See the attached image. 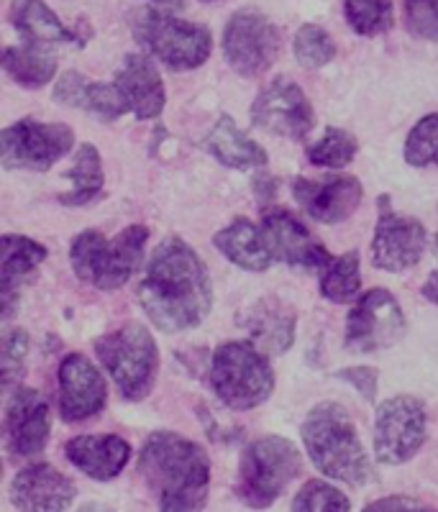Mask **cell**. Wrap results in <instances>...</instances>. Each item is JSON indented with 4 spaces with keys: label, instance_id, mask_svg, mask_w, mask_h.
<instances>
[{
    "label": "cell",
    "instance_id": "obj_35",
    "mask_svg": "<svg viewBox=\"0 0 438 512\" xmlns=\"http://www.w3.org/2000/svg\"><path fill=\"white\" fill-rule=\"evenodd\" d=\"M292 510H333V512H346L351 510L349 497L341 492V489L331 487L328 482H321V479H310L308 484H303L295 500H292Z\"/></svg>",
    "mask_w": 438,
    "mask_h": 512
},
{
    "label": "cell",
    "instance_id": "obj_9",
    "mask_svg": "<svg viewBox=\"0 0 438 512\" xmlns=\"http://www.w3.org/2000/svg\"><path fill=\"white\" fill-rule=\"evenodd\" d=\"M280 47V29L252 8L236 11L223 29V54L241 77L264 75L280 57Z\"/></svg>",
    "mask_w": 438,
    "mask_h": 512
},
{
    "label": "cell",
    "instance_id": "obj_38",
    "mask_svg": "<svg viewBox=\"0 0 438 512\" xmlns=\"http://www.w3.org/2000/svg\"><path fill=\"white\" fill-rule=\"evenodd\" d=\"M336 377L344 379V382H349L351 387H357V392L364 397V400L374 402V397H377V369L349 367V369H341V372H336Z\"/></svg>",
    "mask_w": 438,
    "mask_h": 512
},
{
    "label": "cell",
    "instance_id": "obj_28",
    "mask_svg": "<svg viewBox=\"0 0 438 512\" xmlns=\"http://www.w3.org/2000/svg\"><path fill=\"white\" fill-rule=\"evenodd\" d=\"M11 24L16 26L18 34L26 36V41H34V44L49 47V44H65L75 39V34L49 11L44 0H13Z\"/></svg>",
    "mask_w": 438,
    "mask_h": 512
},
{
    "label": "cell",
    "instance_id": "obj_1",
    "mask_svg": "<svg viewBox=\"0 0 438 512\" xmlns=\"http://www.w3.org/2000/svg\"><path fill=\"white\" fill-rule=\"evenodd\" d=\"M141 310L164 333L200 326L213 308L211 277L190 244L167 239L157 246L139 282Z\"/></svg>",
    "mask_w": 438,
    "mask_h": 512
},
{
    "label": "cell",
    "instance_id": "obj_20",
    "mask_svg": "<svg viewBox=\"0 0 438 512\" xmlns=\"http://www.w3.org/2000/svg\"><path fill=\"white\" fill-rule=\"evenodd\" d=\"M47 246L39 241L6 233L0 239V297H3V320H11L18 300H21V287L29 285L36 277V269L47 259Z\"/></svg>",
    "mask_w": 438,
    "mask_h": 512
},
{
    "label": "cell",
    "instance_id": "obj_11",
    "mask_svg": "<svg viewBox=\"0 0 438 512\" xmlns=\"http://www.w3.org/2000/svg\"><path fill=\"white\" fill-rule=\"evenodd\" d=\"M75 144V134L65 123H41L34 118L13 123L0 134V157L6 169L47 172Z\"/></svg>",
    "mask_w": 438,
    "mask_h": 512
},
{
    "label": "cell",
    "instance_id": "obj_42",
    "mask_svg": "<svg viewBox=\"0 0 438 512\" xmlns=\"http://www.w3.org/2000/svg\"><path fill=\"white\" fill-rule=\"evenodd\" d=\"M433 246H436V251H438V233H436V239H433Z\"/></svg>",
    "mask_w": 438,
    "mask_h": 512
},
{
    "label": "cell",
    "instance_id": "obj_41",
    "mask_svg": "<svg viewBox=\"0 0 438 512\" xmlns=\"http://www.w3.org/2000/svg\"><path fill=\"white\" fill-rule=\"evenodd\" d=\"M152 3H157L162 8H172V11H182L185 8V0H152Z\"/></svg>",
    "mask_w": 438,
    "mask_h": 512
},
{
    "label": "cell",
    "instance_id": "obj_5",
    "mask_svg": "<svg viewBox=\"0 0 438 512\" xmlns=\"http://www.w3.org/2000/svg\"><path fill=\"white\" fill-rule=\"evenodd\" d=\"M269 354L249 341H226L213 351L211 387L231 410H254L275 392Z\"/></svg>",
    "mask_w": 438,
    "mask_h": 512
},
{
    "label": "cell",
    "instance_id": "obj_36",
    "mask_svg": "<svg viewBox=\"0 0 438 512\" xmlns=\"http://www.w3.org/2000/svg\"><path fill=\"white\" fill-rule=\"evenodd\" d=\"M29 354V333L24 328H11L3 333V346H0V364H3V387L13 390L16 382L24 377V361Z\"/></svg>",
    "mask_w": 438,
    "mask_h": 512
},
{
    "label": "cell",
    "instance_id": "obj_19",
    "mask_svg": "<svg viewBox=\"0 0 438 512\" xmlns=\"http://www.w3.org/2000/svg\"><path fill=\"white\" fill-rule=\"evenodd\" d=\"M11 502L18 510H67L75 502L77 487L70 477L57 472L52 464L26 466L13 477Z\"/></svg>",
    "mask_w": 438,
    "mask_h": 512
},
{
    "label": "cell",
    "instance_id": "obj_32",
    "mask_svg": "<svg viewBox=\"0 0 438 512\" xmlns=\"http://www.w3.org/2000/svg\"><path fill=\"white\" fill-rule=\"evenodd\" d=\"M344 13L359 36H380L392 29V0H344Z\"/></svg>",
    "mask_w": 438,
    "mask_h": 512
},
{
    "label": "cell",
    "instance_id": "obj_14",
    "mask_svg": "<svg viewBox=\"0 0 438 512\" xmlns=\"http://www.w3.org/2000/svg\"><path fill=\"white\" fill-rule=\"evenodd\" d=\"M426 251V228L415 218L400 216L380 198V221L374 228L372 262L385 272H405L421 262Z\"/></svg>",
    "mask_w": 438,
    "mask_h": 512
},
{
    "label": "cell",
    "instance_id": "obj_27",
    "mask_svg": "<svg viewBox=\"0 0 438 512\" xmlns=\"http://www.w3.org/2000/svg\"><path fill=\"white\" fill-rule=\"evenodd\" d=\"M3 70L21 88L39 90L57 75V57L49 52L47 44L29 41L26 47H6Z\"/></svg>",
    "mask_w": 438,
    "mask_h": 512
},
{
    "label": "cell",
    "instance_id": "obj_39",
    "mask_svg": "<svg viewBox=\"0 0 438 512\" xmlns=\"http://www.w3.org/2000/svg\"><path fill=\"white\" fill-rule=\"evenodd\" d=\"M367 510H428V505L421 500H415V497H382L377 502H369Z\"/></svg>",
    "mask_w": 438,
    "mask_h": 512
},
{
    "label": "cell",
    "instance_id": "obj_13",
    "mask_svg": "<svg viewBox=\"0 0 438 512\" xmlns=\"http://www.w3.org/2000/svg\"><path fill=\"white\" fill-rule=\"evenodd\" d=\"M252 121L269 134L303 141L316 126V113L298 82H292L290 77H275L254 100Z\"/></svg>",
    "mask_w": 438,
    "mask_h": 512
},
{
    "label": "cell",
    "instance_id": "obj_12",
    "mask_svg": "<svg viewBox=\"0 0 438 512\" xmlns=\"http://www.w3.org/2000/svg\"><path fill=\"white\" fill-rule=\"evenodd\" d=\"M408 333V320L398 297L387 290H369L346 315V346L359 354L392 349Z\"/></svg>",
    "mask_w": 438,
    "mask_h": 512
},
{
    "label": "cell",
    "instance_id": "obj_8",
    "mask_svg": "<svg viewBox=\"0 0 438 512\" xmlns=\"http://www.w3.org/2000/svg\"><path fill=\"white\" fill-rule=\"evenodd\" d=\"M303 459L295 443L280 436L257 438L244 448L236 479V495L254 510L275 505L287 484L298 477Z\"/></svg>",
    "mask_w": 438,
    "mask_h": 512
},
{
    "label": "cell",
    "instance_id": "obj_26",
    "mask_svg": "<svg viewBox=\"0 0 438 512\" xmlns=\"http://www.w3.org/2000/svg\"><path fill=\"white\" fill-rule=\"evenodd\" d=\"M205 146H208V152H211L223 167L241 169V172L254 167H264V164L269 162L267 152H264L257 141L249 139V136L236 126L231 116L218 118V123L213 126L208 139H205Z\"/></svg>",
    "mask_w": 438,
    "mask_h": 512
},
{
    "label": "cell",
    "instance_id": "obj_16",
    "mask_svg": "<svg viewBox=\"0 0 438 512\" xmlns=\"http://www.w3.org/2000/svg\"><path fill=\"white\" fill-rule=\"evenodd\" d=\"M52 433V415L44 397L31 387H16L6 408V448L16 459L41 454Z\"/></svg>",
    "mask_w": 438,
    "mask_h": 512
},
{
    "label": "cell",
    "instance_id": "obj_23",
    "mask_svg": "<svg viewBox=\"0 0 438 512\" xmlns=\"http://www.w3.org/2000/svg\"><path fill=\"white\" fill-rule=\"evenodd\" d=\"M295 323H298V315H295L292 305L280 297L269 295L246 310L241 328L249 331L252 341L264 354L280 356L295 344Z\"/></svg>",
    "mask_w": 438,
    "mask_h": 512
},
{
    "label": "cell",
    "instance_id": "obj_15",
    "mask_svg": "<svg viewBox=\"0 0 438 512\" xmlns=\"http://www.w3.org/2000/svg\"><path fill=\"white\" fill-rule=\"evenodd\" d=\"M59 415L67 423H80L106 408L108 384L93 361L82 354L65 356L59 367Z\"/></svg>",
    "mask_w": 438,
    "mask_h": 512
},
{
    "label": "cell",
    "instance_id": "obj_40",
    "mask_svg": "<svg viewBox=\"0 0 438 512\" xmlns=\"http://www.w3.org/2000/svg\"><path fill=\"white\" fill-rule=\"evenodd\" d=\"M423 295H426L431 303L438 305V272H433L426 280V285H423Z\"/></svg>",
    "mask_w": 438,
    "mask_h": 512
},
{
    "label": "cell",
    "instance_id": "obj_33",
    "mask_svg": "<svg viewBox=\"0 0 438 512\" xmlns=\"http://www.w3.org/2000/svg\"><path fill=\"white\" fill-rule=\"evenodd\" d=\"M336 57V44L331 34L316 24H308L295 36V59L305 70H321Z\"/></svg>",
    "mask_w": 438,
    "mask_h": 512
},
{
    "label": "cell",
    "instance_id": "obj_22",
    "mask_svg": "<svg viewBox=\"0 0 438 512\" xmlns=\"http://www.w3.org/2000/svg\"><path fill=\"white\" fill-rule=\"evenodd\" d=\"M65 456L82 474L95 482H111L126 469L131 459V446L116 433L106 436H75L67 441Z\"/></svg>",
    "mask_w": 438,
    "mask_h": 512
},
{
    "label": "cell",
    "instance_id": "obj_21",
    "mask_svg": "<svg viewBox=\"0 0 438 512\" xmlns=\"http://www.w3.org/2000/svg\"><path fill=\"white\" fill-rule=\"evenodd\" d=\"M116 88L129 113H134L139 121L157 118L164 111L167 93L162 75L146 54H129L123 59V67L116 72Z\"/></svg>",
    "mask_w": 438,
    "mask_h": 512
},
{
    "label": "cell",
    "instance_id": "obj_30",
    "mask_svg": "<svg viewBox=\"0 0 438 512\" xmlns=\"http://www.w3.org/2000/svg\"><path fill=\"white\" fill-rule=\"evenodd\" d=\"M362 290V277H359V251H346V254L331 259L323 269L321 295L331 303H351Z\"/></svg>",
    "mask_w": 438,
    "mask_h": 512
},
{
    "label": "cell",
    "instance_id": "obj_25",
    "mask_svg": "<svg viewBox=\"0 0 438 512\" xmlns=\"http://www.w3.org/2000/svg\"><path fill=\"white\" fill-rule=\"evenodd\" d=\"M213 244L228 262H234L236 267L246 269V272H264V269L272 267V259H275L262 228L254 226L249 218H236L231 226L213 236Z\"/></svg>",
    "mask_w": 438,
    "mask_h": 512
},
{
    "label": "cell",
    "instance_id": "obj_17",
    "mask_svg": "<svg viewBox=\"0 0 438 512\" xmlns=\"http://www.w3.org/2000/svg\"><path fill=\"white\" fill-rule=\"evenodd\" d=\"M292 195L308 210L313 221L341 223L362 203V182L351 175H333L326 180H305L298 177Z\"/></svg>",
    "mask_w": 438,
    "mask_h": 512
},
{
    "label": "cell",
    "instance_id": "obj_29",
    "mask_svg": "<svg viewBox=\"0 0 438 512\" xmlns=\"http://www.w3.org/2000/svg\"><path fill=\"white\" fill-rule=\"evenodd\" d=\"M67 180L72 182V190L59 195L62 205H88L95 198H100L103 192V164H100V154L93 144H82L77 149L75 167L67 172Z\"/></svg>",
    "mask_w": 438,
    "mask_h": 512
},
{
    "label": "cell",
    "instance_id": "obj_7",
    "mask_svg": "<svg viewBox=\"0 0 438 512\" xmlns=\"http://www.w3.org/2000/svg\"><path fill=\"white\" fill-rule=\"evenodd\" d=\"M131 31L146 52L177 72L195 70L213 52V36L205 26L182 21L159 8L131 13Z\"/></svg>",
    "mask_w": 438,
    "mask_h": 512
},
{
    "label": "cell",
    "instance_id": "obj_24",
    "mask_svg": "<svg viewBox=\"0 0 438 512\" xmlns=\"http://www.w3.org/2000/svg\"><path fill=\"white\" fill-rule=\"evenodd\" d=\"M54 100L59 105H70V108L95 113L103 121H116L118 116L129 113L121 93H118L116 82L113 85L88 82V77H82L75 70L65 72V75L59 77L57 85H54Z\"/></svg>",
    "mask_w": 438,
    "mask_h": 512
},
{
    "label": "cell",
    "instance_id": "obj_6",
    "mask_svg": "<svg viewBox=\"0 0 438 512\" xmlns=\"http://www.w3.org/2000/svg\"><path fill=\"white\" fill-rule=\"evenodd\" d=\"M95 354L116 382L123 400L141 402L152 395L159 372V349L149 328L126 323L95 341Z\"/></svg>",
    "mask_w": 438,
    "mask_h": 512
},
{
    "label": "cell",
    "instance_id": "obj_43",
    "mask_svg": "<svg viewBox=\"0 0 438 512\" xmlns=\"http://www.w3.org/2000/svg\"><path fill=\"white\" fill-rule=\"evenodd\" d=\"M203 3H216V0H203Z\"/></svg>",
    "mask_w": 438,
    "mask_h": 512
},
{
    "label": "cell",
    "instance_id": "obj_31",
    "mask_svg": "<svg viewBox=\"0 0 438 512\" xmlns=\"http://www.w3.org/2000/svg\"><path fill=\"white\" fill-rule=\"evenodd\" d=\"M359 141L357 136L344 131V128H328L321 141L308 149L310 164L316 167H328V169H341L357 157Z\"/></svg>",
    "mask_w": 438,
    "mask_h": 512
},
{
    "label": "cell",
    "instance_id": "obj_34",
    "mask_svg": "<svg viewBox=\"0 0 438 512\" xmlns=\"http://www.w3.org/2000/svg\"><path fill=\"white\" fill-rule=\"evenodd\" d=\"M405 162L410 167H438V113L423 116L410 128L405 141Z\"/></svg>",
    "mask_w": 438,
    "mask_h": 512
},
{
    "label": "cell",
    "instance_id": "obj_3",
    "mask_svg": "<svg viewBox=\"0 0 438 512\" xmlns=\"http://www.w3.org/2000/svg\"><path fill=\"white\" fill-rule=\"evenodd\" d=\"M303 441L318 472L336 482L364 487L374 479L354 420L336 402H321L303 423Z\"/></svg>",
    "mask_w": 438,
    "mask_h": 512
},
{
    "label": "cell",
    "instance_id": "obj_4",
    "mask_svg": "<svg viewBox=\"0 0 438 512\" xmlns=\"http://www.w3.org/2000/svg\"><path fill=\"white\" fill-rule=\"evenodd\" d=\"M149 228L136 223L121 231L116 239H106L100 231H82L70 246V262L77 280L95 290H118L131 280L144 259Z\"/></svg>",
    "mask_w": 438,
    "mask_h": 512
},
{
    "label": "cell",
    "instance_id": "obj_18",
    "mask_svg": "<svg viewBox=\"0 0 438 512\" xmlns=\"http://www.w3.org/2000/svg\"><path fill=\"white\" fill-rule=\"evenodd\" d=\"M262 233L272 256L290 267L326 269L331 264L333 256L323 249L321 241L313 239V233L285 210H275V213L264 216Z\"/></svg>",
    "mask_w": 438,
    "mask_h": 512
},
{
    "label": "cell",
    "instance_id": "obj_2",
    "mask_svg": "<svg viewBox=\"0 0 438 512\" xmlns=\"http://www.w3.org/2000/svg\"><path fill=\"white\" fill-rule=\"evenodd\" d=\"M139 472L162 510H200L208 502L211 459L205 448L172 431H154L139 454Z\"/></svg>",
    "mask_w": 438,
    "mask_h": 512
},
{
    "label": "cell",
    "instance_id": "obj_10",
    "mask_svg": "<svg viewBox=\"0 0 438 512\" xmlns=\"http://www.w3.org/2000/svg\"><path fill=\"white\" fill-rule=\"evenodd\" d=\"M423 441H426V405L418 397H390L377 408L374 456L380 464H405L421 451Z\"/></svg>",
    "mask_w": 438,
    "mask_h": 512
},
{
    "label": "cell",
    "instance_id": "obj_37",
    "mask_svg": "<svg viewBox=\"0 0 438 512\" xmlns=\"http://www.w3.org/2000/svg\"><path fill=\"white\" fill-rule=\"evenodd\" d=\"M405 16L415 36L438 41V0H405Z\"/></svg>",
    "mask_w": 438,
    "mask_h": 512
}]
</instances>
